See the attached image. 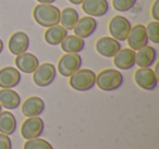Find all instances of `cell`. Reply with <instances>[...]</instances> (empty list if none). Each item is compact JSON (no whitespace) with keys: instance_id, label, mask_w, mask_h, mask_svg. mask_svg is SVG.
<instances>
[{"instance_id":"d6986e66","label":"cell","mask_w":159,"mask_h":149,"mask_svg":"<svg viewBox=\"0 0 159 149\" xmlns=\"http://www.w3.org/2000/svg\"><path fill=\"white\" fill-rule=\"evenodd\" d=\"M0 105L8 110H14L20 107L21 97L12 88H1L0 89Z\"/></svg>"},{"instance_id":"484cf974","label":"cell","mask_w":159,"mask_h":149,"mask_svg":"<svg viewBox=\"0 0 159 149\" xmlns=\"http://www.w3.org/2000/svg\"><path fill=\"white\" fill-rule=\"evenodd\" d=\"M136 1L137 0H112V7L116 11L126 12L136 5Z\"/></svg>"},{"instance_id":"9a60e30c","label":"cell","mask_w":159,"mask_h":149,"mask_svg":"<svg viewBox=\"0 0 159 149\" xmlns=\"http://www.w3.org/2000/svg\"><path fill=\"white\" fill-rule=\"evenodd\" d=\"M21 82V73L16 68L5 66L0 69V88H13Z\"/></svg>"},{"instance_id":"9c48e42d","label":"cell","mask_w":159,"mask_h":149,"mask_svg":"<svg viewBox=\"0 0 159 149\" xmlns=\"http://www.w3.org/2000/svg\"><path fill=\"white\" fill-rule=\"evenodd\" d=\"M128 45L133 50H139L148 44V36L146 27L143 24H135L131 27V31L128 35Z\"/></svg>"},{"instance_id":"3957f363","label":"cell","mask_w":159,"mask_h":149,"mask_svg":"<svg viewBox=\"0 0 159 149\" xmlns=\"http://www.w3.org/2000/svg\"><path fill=\"white\" fill-rule=\"evenodd\" d=\"M96 74L89 69H79L69 79V85L77 92H87L95 86Z\"/></svg>"},{"instance_id":"5b68a950","label":"cell","mask_w":159,"mask_h":149,"mask_svg":"<svg viewBox=\"0 0 159 149\" xmlns=\"http://www.w3.org/2000/svg\"><path fill=\"white\" fill-rule=\"evenodd\" d=\"M82 65V58L79 53H66L58 61V72L64 77H70Z\"/></svg>"},{"instance_id":"603a6c76","label":"cell","mask_w":159,"mask_h":149,"mask_svg":"<svg viewBox=\"0 0 159 149\" xmlns=\"http://www.w3.org/2000/svg\"><path fill=\"white\" fill-rule=\"evenodd\" d=\"M79 19L80 16L74 8H64L61 11V14H60L59 24H61V26L64 27L66 31H72L75 25H76Z\"/></svg>"},{"instance_id":"4316f807","label":"cell","mask_w":159,"mask_h":149,"mask_svg":"<svg viewBox=\"0 0 159 149\" xmlns=\"http://www.w3.org/2000/svg\"><path fill=\"white\" fill-rule=\"evenodd\" d=\"M0 149H12V142L9 135L0 133Z\"/></svg>"},{"instance_id":"6da1fadb","label":"cell","mask_w":159,"mask_h":149,"mask_svg":"<svg viewBox=\"0 0 159 149\" xmlns=\"http://www.w3.org/2000/svg\"><path fill=\"white\" fill-rule=\"evenodd\" d=\"M61 11L53 5L39 3L33 10V18L38 25L43 27H51L60 23Z\"/></svg>"},{"instance_id":"7a4b0ae2","label":"cell","mask_w":159,"mask_h":149,"mask_svg":"<svg viewBox=\"0 0 159 149\" xmlns=\"http://www.w3.org/2000/svg\"><path fill=\"white\" fill-rule=\"evenodd\" d=\"M124 77L120 71L116 69H106L96 75L95 85L104 92H112L122 86Z\"/></svg>"},{"instance_id":"f1b7e54d","label":"cell","mask_w":159,"mask_h":149,"mask_svg":"<svg viewBox=\"0 0 159 149\" xmlns=\"http://www.w3.org/2000/svg\"><path fill=\"white\" fill-rule=\"evenodd\" d=\"M39 3H45V5H52L56 0H36Z\"/></svg>"},{"instance_id":"e0dca14e","label":"cell","mask_w":159,"mask_h":149,"mask_svg":"<svg viewBox=\"0 0 159 149\" xmlns=\"http://www.w3.org/2000/svg\"><path fill=\"white\" fill-rule=\"evenodd\" d=\"M45 110V102L40 97L32 96L29 97L22 103L21 111L26 118L31 116H39Z\"/></svg>"},{"instance_id":"44dd1931","label":"cell","mask_w":159,"mask_h":149,"mask_svg":"<svg viewBox=\"0 0 159 149\" xmlns=\"http://www.w3.org/2000/svg\"><path fill=\"white\" fill-rule=\"evenodd\" d=\"M68 35V31L61 25H55V26L48 27L44 34V39L48 45L57 46L60 45L64 37Z\"/></svg>"},{"instance_id":"1f68e13d","label":"cell","mask_w":159,"mask_h":149,"mask_svg":"<svg viewBox=\"0 0 159 149\" xmlns=\"http://www.w3.org/2000/svg\"><path fill=\"white\" fill-rule=\"evenodd\" d=\"M1 111H2V106L0 105V112H1Z\"/></svg>"},{"instance_id":"cb8c5ba5","label":"cell","mask_w":159,"mask_h":149,"mask_svg":"<svg viewBox=\"0 0 159 149\" xmlns=\"http://www.w3.org/2000/svg\"><path fill=\"white\" fill-rule=\"evenodd\" d=\"M23 149H53L51 144L43 138H33V139H27L24 142Z\"/></svg>"},{"instance_id":"277c9868","label":"cell","mask_w":159,"mask_h":149,"mask_svg":"<svg viewBox=\"0 0 159 149\" xmlns=\"http://www.w3.org/2000/svg\"><path fill=\"white\" fill-rule=\"evenodd\" d=\"M130 21L122 16H116L109 21L108 31L111 37L117 39L118 42H124L128 38V35L131 31Z\"/></svg>"},{"instance_id":"2e32d148","label":"cell","mask_w":159,"mask_h":149,"mask_svg":"<svg viewBox=\"0 0 159 149\" xmlns=\"http://www.w3.org/2000/svg\"><path fill=\"white\" fill-rule=\"evenodd\" d=\"M112 58L113 64L120 70H130L135 65V50L131 48H121Z\"/></svg>"},{"instance_id":"ba28073f","label":"cell","mask_w":159,"mask_h":149,"mask_svg":"<svg viewBox=\"0 0 159 149\" xmlns=\"http://www.w3.org/2000/svg\"><path fill=\"white\" fill-rule=\"evenodd\" d=\"M44 121L39 116H31L27 118L26 120L23 122L22 126H21V135L25 139H33V138H37L44 132Z\"/></svg>"},{"instance_id":"83f0119b","label":"cell","mask_w":159,"mask_h":149,"mask_svg":"<svg viewBox=\"0 0 159 149\" xmlns=\"http://www.w3.org/2000/svg\"><path fill=\"white\" fill-rule=\"evenodd\" d=\"M152 16L154 18V21L159 22V0H155L152 5V10H150Z\"/></svg>"},{"instance_id":"7c38bea8","label":"cell","mask_w":159,"mask_h":149,"mask_svg":"<svg viewBox=\"0 0 159 149\" xmlns=\"http://www.w3.org/2000/svg\"><path fill=\"white\" fill-rule=\"evenodd\" d=\"M97 21L93 16H83V18L79 19L76 25L73 29L74 35L79 36L80 38H87L92 36L95 33L96 29H97Z\"/></svg>"},{"instance_id":"5bb4252c","label":"cell","mask_w":159,"mask_h":149,"mask_svg":"<svg viewBox=\"0 0 159 149\" xmlns=\"http://www.w3.org/2000/svg\"><path fill=\"white\" fill-rule=\"evenodd\" d=\"M14 63L20 72L26 73V74H32L39 65V61H38L37 57L33 53L27 52V51L16 56Z\"/></svg>"},{"instance_id":"ffe728a7","label":"cell","mask_w":159,"mask_h":149,"mask_svg":"<svg viewBox=\"0 0 159 149\" xmlns=\"http://www.w3.org/2000/svg\"><path fill=\"white\" fill-rule=\"evenodd\" d=\"M60 46L66 53H80L84 49L85 42L76 35H66Z\"/></svg>"},{"instance_id":"d4e9b609","label":"cell","mask_w":159,"mask_h":149,"mask_svg":"<svg viewBox=\"0 0 159 149\" xmlns=\"http://www.w3.org/2000/svg\"><path fill=\"white\" fill-rule=\"evenodd\" d=\"M148 40L152 42L154 44H159V22L158 21H152L146 26Z\"/></svg>"},{"instance_id":"f546056e","label":"cell","mask_w":159,"mask_h":149,"mask_svg":"<svg viewBox=\"0 0 159 149\" xmlns=\"http://www.w3.org/2000/svg\"><path fill=\"white\" fill-rule=\"evenodd\" d=\"M69 2H71L72 5H75V6H79V5H81V3L84 1V0H68Z\"/></svg>"},{"instance_id":"52a82bcc","label":"cell","mask_w":159,"mask_h":149,"mask_svg":"<svg viewBox=\"0 0 159 149\" xmlns=\"http://www.w3.org/2000/svg\"><path fill=\"white\" fill-rule=\"evenodd\" d=\"M134 81L144 90H152L158 85V77L150 68H139L134 73Z\"/></svg>"},{"instance_id":"4fadbf2b","label":"cell","mask_w":159,"mask_h":149,"mask_svg":"<svg viewBox=\"0 0 159 149\" xmlns=\"http://www.w3.org/2000/svg\"><path fill=\"white\" fill-rule=\"evenodd\" d=\"M82 10L89 16H104L109 11V2L107 0H84Z\"/></svg>"},{"instance_id":"7402d4cb","label":"cell","mask_w":159,"mask_h":149,"mask_svg":"<svg viewBox=\"0 0 159 149\" xmlns=\"http://www.w3.org/2000/svg\"><path fill=\"white\" fill-rule=\"evenodd\" d=\"M16 119L10 111L0 112V133L6 135H12L16 129Z\"/></svg>"},{"instance_id":"8fae6325","label":"cell","mask_w":159,"mask_h":149,"mask_svg":"<svg viewBox=\"0 0 159 149\" xmlns=\"http://www.w3.org/2000/svg\"><path fill=\"white\" fill-rule=\"evenodd\" d=\"M95 49L102 57L112 58L121 49V44L115 38L105 36V37L97 39L95 44Z\"/></svg>"},{"instance_id":"4dcf8cb0","label":"cell","mask_w":159,"mask_h":149,"mask_svg":"<svg viewBox=\"0 0 159 149\" xmlns=\"http://www.w3.org/2000/svg\"><path fill=\"white\" fill-rule=\"evenodd\" d=\"M2 50H3V42H2V39L0 38V53L2 52Z\"/></svg>"},{"instance_id":"ac0fdd59","label":"cell","mask_w":159,"mask_h":149,"mask_svg":"<svg viewBox=\"0 0 159 149\" xmlns=\"http://www.w3.org/2000/svg\"><path fill=\"white\" fill-rule=\"evenodd\" d=\"M157 59V51L152 46H144L135 52V64L139 68H150Z\"/></svg>"},{"instance_id":"8992f818","label":"cell","mask_w":159,"mask_h":149,"mask_svg":"<svg viewBox=\"0 0 159 149\" xmlns=\"http://www.w3.org/2000/svg\"><path fill=\"white\" fill-rule=\"evenodd\" d=\"M32 74H33V82L35 83V85L39 87H46L55 81L57 70L52 63L46 62V63L39 64Z\"/></svg>"},{"instance_id":"30bf717a","label":"cell","mask_w":159,"mask_h":149,"mask_svg":"<svg viewBox=\"0 0 159 149\" xmlns=\"http://www.w3.org/2000/svg\"><path fill=\"white\" fill-rule=\"evenodd\" d=\"M30 47V37L25 32L19 31L13 33L9 38L8 48L9 51L14 56H19L29 50Z\"/></svg>"}]
</instances>
